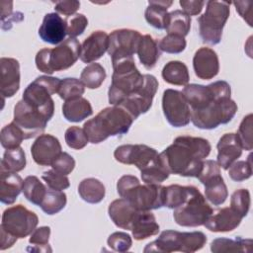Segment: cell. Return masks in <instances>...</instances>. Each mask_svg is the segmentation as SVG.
I'll list each match as a JSON object with an SVG mask.
<instances>
[{"mask_svg": "<svg viewBox=\"0 0 253 253\" xmlns=\"http://www.w3.org/2000/svg\"><path fill=\"white\" fill-rule=\"evenodd\" d=\"M250 193L247 189H239L233 192L230 198V208L242 218L245 217L250 209Z\"/></svg>", "mask_w": 253, "mask_h": 253, "instance_id": "43", "label": "cell"}, {"mask_svg": "<svg viewBox=\"0 0 253 253\" xmlns=\"http://www.w3.org/2000/svg\"><path fill=\"white\" fill-rule=\"evenodd\" d=\"M138 211V210L124 198L113 201L108 208L109 216L115 225L126 230H131Z\"/></svg>", "mask_w": 253, "mask_h": 253, "instance_id": "23", "label": "cell"}, {"mask_svg": "<svg viewBox=\"0 0 253 253\" xmlns=\"http://www.w3.org/2000/svg\"><path fill=\"white\" fill-rule=\"evenodd\" d=\"M106 75L105 68L100 63L93 62L83 68L80 80L88 89H97L106 79Z\"/></svg>", "mask_w": 253, "mask_h": 253, "instance_id": "38", "label": "cell"}, {"mask_svg": "<svg viewBox=\"0 0 253 253\" xmlns=\"http://www.w3.org/2000/svg\"><path fill=\"white\" fill-rule=\"evenodd\" d=\"M133 118L121 106L107 107L93 119L85 122L83 128L91 143H100L110 136L126 134L133 123Z\"/></svg>", "mask_w": 253, "mask_h": 253, "instance_id": "3", "label": "cell"}, {"mask_svg": "<svg viewBox=\"0 0 253 253\" xmlns=\"http://www.w3.org/2000/svg\"><path fill=\"white\" fill-rule=\"evenodd\" d=\"M66 203L67 198L64 192L52 190L47 187L45 196L40 207L43 212L48 215H52L63 210L66 206Z\"/></svg>", "mask_w": 253, "mask_h": 253, "instance_id": "37", "label": "cell"}, {"mask_svg": "<svg viewBox=\"0 0 253 253\" xmlns=\"http://www.w3.org/2000/svg\"><path fill=\"white\" fill-rule=\"evenodd\" d=\"M162 110L166 121L174 127H182L189 125L191 111L182 92L174 89H166L162 96Z\"/></svg>", "mask_w": 253, "mask_h": 253, "instance_id": "15", "label": "cell"}, {"mask_svg": "<svg viewBox=\"0 0 253 253\" xmlns=\"http://www.w3.org/2000/svg\"><path fill=\"white\" fill-rule=\"evenodd\" d=\"M193 68L196 76L200 79H212L219 71V60L216 52L211 47H200L194 54Z\"/></svg>", "mask_w": 253, "mask_h": 253, "instance_id": "19", "label": "cell"}, {"mask_svg": "<svg viewBox=\"0 0 253 253\" xmlns=\"http://www.w3.org/2000/svg\"><path fill=\"white\" fill-rule=\"evenodd\" d=\"M109 46V35L105 31H95L81 44L80 59L84 63H92L101 58Z\"/></svg>", "mask_w": 253, "mask_h": 253, "instance_id": "22", "label": "cell"}, {"mask_svg": "<svg viewBox=\"0 0 253 253\" xmlns=\"http://www.w3.org/2000/svg\"><path fill=\"white\" fill-rule=\"evenodd\" d=\"M26 155L22 147L6 149L1 159V169L10 172H20L26 167Z\"/></svg>", "mask_w": 253, "mask_h": 253, "instance_id": "39", "label": "cell"}, {"mask_svg": "<svg viewBox=\"0 0 253 253\" xmlns=\"http://www.w3.org/2000/svg\"><path fill=\"white\" fill-rule=\"evenodd\" d=\"M92 114L93 109L90 102L83 97L65 101L62 105V115L66 121L71 123L82 122Z\"/></svg>", "mask_w": 253, "mask_h": 253, "instance_id": "28", "label": "cell"}, {"mask_svg": "<svg viewBox=\"0 0 253 253\" xmlns=\"http://www.w3.org/2000/svg\"><path fill=\"white\" fill-rule=\"evenodd\" d=\"M24 139H25V136L23 131L14 122L3 126L1 129L0 141H1V145L5 149L19 147Z\"/></svg>", "mask_w": 253, "mask_h": 253, "instance_id": "40", "label": "cell"}, {"mask_svg": "<svg viewBox=\"0 0 253 253\" xmlns=\"http://www.w3.org/2000/svg\"><path fill=\"white\" fill-rule=\"evenodd\" d=\"M206 4V12L198 18L199 34L203 42L215 45L221 41L223 28L230 14V3L208 1Z\"/></svg>", "mask_w": 253, "mask_h": 253, "instance_id": "9", "label": "cell"}, {"mask_svg": "<svg viewBox=\"0 0 253 253\" xmlns=\"http://www.w3.org/2000/svg\"><path fill=\"white\" fill-rule=\"evenodd\" d=\"M54 114V105L35 107L21 99L14 107L13 122L23 131L25 139L42 134Z\"/></svg>", "mask_w": 253, "mask_h": 253, "instance_id": "8", "label": "cell"}, {"mask_svg": "<svg viewBox=\"0 0 253 253\" xmlns=\"http://www.w3.org/2000/svg\"><path fill=\"white\" fill-rule=\"evenodd\" d=\"M217 163L223 170H227L242 154V146L236 133H224L216 144Z\"/></svg>", "mask_w": 253, "mask_h": 253, "instance_id": "21", "label": "cell"}, {"mask_svg": "<svg viewBox=\"0 0 253 253\" xmlns=\"http://www.w3.org/2000/svg\"><path fill=\"white\" fill-rule=\"evenodd\" d=\"M159 48L161 51L167 52V53H181L184 51L187 45V42L185 38L177 35H168L161 39V41L158 42Z\"/></svg>", "mask_w": 253, "mask_h": 253, "instance_id": "46", "label": "cell"}, {"mask_svg": "<svg viewBox=\"0 0 253 253\" xmlns=\"http://www.w3.org/2000/svg\"><path fill=\"white\" fill-rule=\"evenodd\" d=\"M42 179L45 182L46 186L52 190L63 191L70 186V182L67 176L56 172L53 169L43 172L42 175Z\"/></svg>", "mask_w": 253, "mask_h": 253, "instance_id": "47", "label": "cell"}, {"mask_svg": "<svg viewBox=\"0 0 253 253\" xmlns=\"http://www.w3.org/2000/svg\"><path fill=\"white\" fill-rule=\"evenodd\" d=\"M51 167L56 172H59L67 176L73 171L75 167V160L67 152H61L59 156L53 161V163L51 164Z\"/></svg>", "mask_w": 253, "mask_h": 253, "instance_id": "52", "label": "cell"}, {"mask_svg": "<svg viewBox=\"0 0 253 253\" xmlns=\"http://www.w3.org/2000/svg\"><path fill=\"white\" fill-rule=\"evenodd\" d=\"M191 29V17L182 10H174L168 14L167 26L168 35H177L185 38Z\"/></svg>", "mask_w": 253, "mask_h": 253, "instance_id": "34", "label": "cell"}, {"mask_svg": "<svg viewBox=\"0 0 253 253\" xmlns=\"http://www.w3.org/2000/svg\"><path fill=\"white\" fill-rule=\"evenodd\" d=\"M67 35V21L58 13L52 12L44 15L39 29L41 40L49 44L61 43Z\"/></svg>", "mask_w": 253, "mask_h": 253, "instance_id": "18", "label": "cell"}, {"mask_svg": "<svg viewBox=\"0 0 253 253\" xmlns=\"http://www.w3.org/2000/svg\"><path fill=\"white\" fill-rule=\"evenodd\" d=\"M64 138H65L66 144L70 148L77 149V150L84 148L89 141L84 128H81L77 126H72L68 127L65 130Z\"/></svg>", "mask_w": 253, "mask_h": 253, "instance_id": "44", "label": "cell"}, {"mask_svg": "<svg viewBox=\"0 0 253 253\" xmlns=\"http://www.w3.org/2000/svg\"><path fill=\"white\" fill-rule=\"evenodd\" d=\"M179 4L183 9L182 11L191 17L199 15L206 5V2L200 0H180Z\"/></svg>", "mask_w": 253, "mask_h": 253, "instance_id": "55", "label": "cell"}, {"mask_svg": "<svg viewBox=\"0 0 253 253\" xmlns=\"http://www.w3.org/2000/svg\"><path fill=\"white\" fill-rule=\"evenodd\" d=\"M136 53L140 63L149 70L156 65L160 57L161 50L159 48L158 42L155 39L150 35H144L140 40Z\"/></svg>", "mask_w": 253, "mask_h": 253, "instance_id": "29", "label": "cell"}, {"mask_svg": "<svg viewBox=\"0 0 253 253\" xmlns=\"http://www.w3.org/2000/svg\"><path fill=\"white\" fill-rule=\"evenodd\" d=\"M203 185L205 186L206 200H208L213 206H220L226 201L228 191L221 174L210 179Z\"/></svg>", "mask_w": 253, "mask_h": 253, "instance_id": "33", "label": "cell"}, {"mask_svg": "<svg viewBox=\"0 0 253 253\" xmlns=\"http://www.w3.org/2000/svg\"><path fill=\"white\" fill-rule=\"evenodd\" d=\"M206 242L207 235L202 231L180 232L176 230H164L156 240L148 243L143 251L145 253H193L202 249Z\"/></svg>", "mask_w": 253, "mask_h": 253, "instance_id": "7", "label": "cell"}, {"mask_svg": "<svg viewBox=\"0 0 253 253\" xmlns=\"http://www.w3.org/2000/svg\"><path fill=\"white\" fill-rule=\"evenodd\" d=\"M18 240V238L14 237L13 235L5 232L4 230H1V250L8 249L14 245V243Z\"/></svg>", "mask_w": 253, "mask_h": 253, "instance_id": "57", "label": "cell"}, {"mask_svg": "<svg viewBox=\"0 0 253 253\" xmlns=\"http://www.w3.org/2000/svg\"><path fill=\"white\" fill-rule=\"evenodd\" d=\"M121 198L128 201L138 211H151L164 207V186L160 184L141 185L132 175L122 176L117 183Z\"/></svg>", "mask_w": 253, "mask_h": 253, "instance_id": "4", "label": "cell"}, {"mask_svg": "<svg viewBox=\"0 0 253 253\" xmlns=\"http://www.w3.org/2000/svg\"><path fill=\"white\" fill-rule=\"evenodd\" d=\"M0 93L5 98L13 97L20 88V63L12 57H1Z\"/></svg>", "mask_w": 253, "mask_h": 253, "instance_id": "20", "label": "cell"}, {"mask_svg": "<svg viewBox=\"0 0 253 253\" xmlns=\"http://www.w3.org/2000/svg\"><path fill=\"white\" fill-rule=\"evenodd\" d=\"M142 36L138 31L131 29L115 30L109 35L108 53L112 62L133 57Z\"/></svg>", "mask_w": 253, "mask_h": 253, "instance_id": "14", "label": "cell"}, {"mask_svg": "<svg viewBox=\"0 0 253 253\" xmlns=\"http://www.w3.org/2000/svg\"><path fill=\"white\" fill-rule=\"evenodd\" d=\"M135 240H143L159 232V224L150 211H139L131 227Z\"/></svg>", "mask_w": 253, "mask_h": 253, "instance_id": "26", "label": "cell"}, {"mask_svg": "<svg viewBox=\"0 0 253 253\" xmlns=\"http://www.w3.org/2000/svg\"><path fill=\"white\" fill-rule=\"evenodd\" d=\"M157 89L158 81L156 77L151 74H144V82L141 87L117 106L123 107L135 120L141 114L150 110Z\"/></svg>", "mask_w": 253, "mask_h": 253, "instance_id": "12", "label": "cell"}, {"mask_svg": "<svg viewBox=\"0 0 253 253\" xmlns=\"http://www.w3.org/2000/svg\"><path fill=\"white\" fill-rule=\"evenodd\" d=\"M253 241L250 238H216L211 243V251L213 253L222 252H251Z\"/></svg>", "mask_w": 253, "mask_h": 253, "instance_id": "30", "label": "cell"}, {"mask_svg": "<svg viewBox=\"0 0 253 253\" xmlns=\"http://www.w3.org/2000/svg\"><path fill=\"white\" fill-rule=\"evenodd\" d=\"M47 187H45L37 176L31 175L25 178L23 184L24 197L32 204L39 206L42 204Z\"/></svg>", "mask_w": 253, "mask_h": 253, "instance_id": "35", "label": "cell"}, {"mask_svg": "<svg viewBox=\"0 0 253 253\" xmlns=\"http://www.w3.org/2000/svg\"><path fill=\"white\" fill-rule=\"evenodd\" d=\"M85 92V86L81 80L77 78L67 77L61 80L57 94L64 100H72L81 97Z\"/></svg>", "mask_w": 253, "mask_h": 253, "instance_id": "41", "label": "cell"}, {"mask_svg": "<svg viewBox=\"0 0 253 253\" xmlns=\"http://www.w3.org/2000/svg\"><path fill=\"white\" fill-rule=\"evenodd\" d=\"M141 179L146 184H160L169 177V172L164 168L160 159L140 171Z\"/></svg>", "mask_w": 253, "mask_h": 253, "instance_id": "42", "label": "cell"}, {"mask_svg": "<svg viewBox=\"0 0 253 253\" xmlns=\"http://www.w3.org/2000/svg\"><path fill=\"white\" fill-rule=\"evenodd\" d=\"M61 150L58 138L51 134H40L31 146L32 157L41 166H51Z\"/></svg>", "mask_w": 253, "mask_h": 253, "instance_id": "17", "label": "cell"}, {"mask_svg": "<svg viewBox=\"0 0 253 253\" xmlns=\"http://www.w3.org/2000/svg\"><path fill=\"white\" fill-rule=\"evenodd\" d=\"M88 26V19L83 14H75L67 21V35L74 38L82 35Z\"/></svg>", "mask_w": 253, "mask_h": 253, "instance_id": "50", "label": "cell"}, {"mask_svg": "<svg viewBox=\"0 0 253 253\" xmlns=\"http://www.w3.org/2000/svg\"><path fill=\"white\" fill-rule=\"evenodd\" d=\"M50 236V227L49 226H41L39 228H36L29 239V242L33 244L34 246H40L42 247L45 252L51 251V249L48 246V240Z\"/></svg>", "mask_w": 253, "mask_h": 253, "instance_id": "51", "label": "cell"}, {"mask_svg": "<svg viewBox=\"0 0 253 253\" xmlns=\"http://www.w3.org/2000/svg\"><path fill=\"white\" fill-rule=\"evenodd\" d=\"M253 3L251 1L248 2H244V1H237V2H233V5L235 6L236 11L238 12V14L246 21V23L252 27V21H251V13H250V7Z\"/></svg>", "mask_w": 253, "mask_h": 253, "instance_id": "56", "label": "cell"}, {"mask_svg": "<svg viewBox=\"0 0 253 253\" xmlns=\"http://www.w3.org/2000/svg\"><path fill=\"white\" fill-rule=\"evenodd\" d=\"M242 217L230 207L212 212L205 222V227L212 232H228L239 226Z\"/></svg>", "mask_w": 253, "mask_h": 253, "instance_id": "24", "label": "cell"}, {"mask_svg": "<svg viewBox=\"0 0 253 253\" xmlns=\"http://www.w3.org/2000/svg\"><path fill=\"white\" fill-rule=\"evenodd\" d=\"M191 111V122L201 129H213L228 124L237 112L230 98V85L218 80L207 86L187 84L182 91Z\"/></svg>", "mask_w": 253, "mask_h": 253, "instance_id": "1", "label": "cell"}, {"mask_svg": "<svg viewBox=\"0 0 253 253\" xmlns=\"http://www.w3.org/2000/svg\"><path fill=\"white\" fill-rule=\"evenodd\" d=\"M115 159L123 164L134 165L140 171L159 159V153L145 144H124L116 148Z\"/></svg>", "mask_w": 253, "mask_h": 253, "instance_id": "16", "label": "cell"}, {"mask_svg": "<svg viewBox=\"0 0 253 253\" xmlns=\"http://www.w3.org/2000/svg\"><path fill=\"white\" fill-rule=\"evenodd\" d=\"M194 186L170 185L164 186V207L174 210L181 206L189 197Z\"/></svg>", "mask_w": 253, "mask_h": 253, "instance_id": "36", "label": "cell"}, {"mask_svg": "<svg viewBox=\"0 0 253 253\" xmlns=\"http://www.w3.org/2000/svg\"><path fill=\"white\" fill-rule=\"evenodd\" d=\"M173 4V1L150 0L145 9L144 17L146 22L155 29L165 30L168 21L167 9Z\"/></svg>", "mask_w": 253, "mask_h": 253, "instance_id": "27", "label": "cell"}, {"mask_svg": "<svg viewBox=\"0 0 253 253\" xmlns=\"http://www.w3.org/2000/svg\"><path fill=\"white\" fill-rule=\"evenodd\" d=\"M252 114L247 115L243 118L240 126L238 127L237 136L241 143L242 149L245 150H252Z\"/></svg>", "mask_w": 253, "mask_h": 253, "instance_id": "48", "label": "cell"}, {"mask_svg": "<svg viewBox=\"0 0 253 253\" xmlns=\"http://www.w3.org/2000/svg\"><path fill=\"white\" fill-rule=\"evenodd\" d=\"M39 223L38 215L23 205L6 209L2 214L0 229L16 238H25L36 229Z\"/></svg>", "mask_w": 253, "mask_h": 253, "instance_id": "11", "label": "cell"}, {"mask_svg": "<svg viewBox=\"0 0 253 253\" xmlns=\"http://www.w3.org/2000/svg\"><path fill=\"white\" fill-rule=\"evenodd\" d=\"M113 75L108 91L109 103L120 105L129 95L137 91L144 82V74L136 68L133 57L112 62Z\"/></svg>", "mask_w": 253, "mask_h": 253, "instance_id": "5", "label": "cell"}, {"mask_svg": "<svg viewBox=\"0 0 253 253\" xmlns=\"http://www.w3.org/2000/svg\"><path fill=\"white\" fill-rule=\"evenodd\" d=\"M211 150V145L208 139L181 135L159 153V159L169 174L197 178Z\"/></svg>", "mask_w": 253, "mask_h": 253, "instance_id": "2", "label": "cell"}, {"mask_svg": "<svg viewBox=\"0 0 253 253\" xmlns=\"http://www.w3.org/2000/svg\"><path fill=\"white\" fill-rule=\"evenodd\" d=\"M79 7H80V2L76 0L57 1L54 5V10L58 14H62L64 16H71V15H75Z\"/></svg>", "mask_w": 253, "mask_h": 253, "instance_id": "54", "label": "cell"}, {"mask_svg": "<svg viewBox=\"0 0 253 253\" xmlns=\"http://www.w3.org/2000/svg\"><path fill=\"white\" fill-rule=\"evenodd\" d=\"M161 75L165 82L177 86H185L190 80L187 65L179 60L167 62L162 69Z\"/></svg>", "mask_w": 253, "mask_h": 253, "instance_id": "31", "label": "cell"}, {"mask_svg": "<svg viewBox=\"0 0 253 253\" xmlns=\"http://www.w3.org/2000/svg\"><path fill=\"white\" fill-rule=\"evenodd\" d=\"M61 80L57 77L42 75L25 89L22 99L32 106L42 108L54 105L51 95L58 92Z\"/></svg>", "mask_w": 253, "mask_h": 253, "instance_id": "13", "label": "cell"}, {"mask_svg": "<svg viewBox=\"0 0 253 253\" xmlns=\"http://www.w3.org/2000/svg\"><path fill=\"white\" fill-rule=\"evenodd\" d=\"M212 212L213 210L207 203L206 198L198 188L194 187L187 200L174 209L173 217L180 226L197 227L204 225Z\"/></svg>", "mask_w": 253, "mask_h": 253, "instance_id": "10", "label": "cell"}, {"mask_svg": "<svg viewBox=\"0 0 253 253\" xmlns=\"http://www.w3.org/2000/svg\"><path fill=\"white\" fill-rule=\"evenodd\" d=\"M0 201L5 205H12L23 191L24 181L17 172H10L1 169Z\"/></svg>", "mask_w": 253, "mask_h": 253, "instance_id": "25", "label": "cell"}, {"mask_svg": "<svg viewBox=\"0 0 253 253\" xmlns=\"http://www.w3.org/2000/svg\"><path fill=\"white\" fill-rule=\"evenodd\" d=\"M220 174V167L218 165V163L214 160H205L203 162V166H202V170L200 172V174L198 175V179L199 181L204 184L207 181H209L210 179L217 176Z\"/></svg>", "mask_w": 253, "mask_h": 253, "instance_id": "53", "label": "cell"}, {"mask_svg": "<svg viewBox=\"0 0 253 253\" xmlns=\"http://www.w3.org/2000/svg\"><path fill=\"white\" fill-rule=\"evenodd\" d=\"M78 194L86 203L98 204L105 198L106 189L100 180L96 178H86L79 183Z\"/></svg>", "mask_w": 253, "mask_h": 253, "instance_id": "32", "label": "cell"}, {"mask_svg": "<svg viewBox=\"0 0 253 253\" xmlns=\"http://www.w3.org/2000/svg\"><path fill=\"white\" fill-rule=\"evenodd\" d=\"M107 243L108 246L116 252H126L132 245V239L126 232L117 231L108 237Z\"/></svg>", "mask_w": 253, "mask_h": 253, "instance_id": "49", "label": "cell"}, {"mask_svg": "<svg viewBox=\"0 0 253 253\" xmlns=\"http://www.w3.org/2000/svg\"><path fill=\"white\" fill-rule=\"evenodd\" d=\"M81 44L77 39L68 38L53 48H42L35 57L37 68L46 74L71 67L80 57Z\"/></svg>", "mask_w": 253, "mask_h": 253, "instance_id": "6", "label": "cell"}, {"mask_svg": "<svg viewBox=\"0 0 253 253\" xmlns=\"http://www.w3.org/2000/svg\"><path fill=\"white\" fill-rule=\"evenodd\" d=\"M227 170L230 179L235 182H242L249 179L252 176L251 155L248 156V159L246 161L240 160L233 162Z\"/></svg>", "mask_w": 253, "mask_h": 253, "instance_id": "45", "label": "cell"}]
</instances>
